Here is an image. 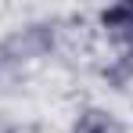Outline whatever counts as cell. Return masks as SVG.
Masks as SVG:
<instances>
[{
	"label": "cell",
	"instance_id": "1",
	"mask_svg": "<svg viewBox=\"0 0 133 133\" xmlns=\"http://www.w3.org/2000/svg\"><path fill=\"white\" fill-rule=\"evenodd\" d=\"M101 25L108 29L119 43L133 47V4H115L101 11Z\"/></svg>",
	"mask_w": 133,
	"mask_h": 133
},
{
	"label": "cell",
	"instance_id": "2",
	"mask_svg": "<svg viewBox=\"0 0 133 133\" xmlns=\"http://www.w3.org/2000/svg\"><path fill=\"white\" fill-rule=\"evenodd\" d=\"M76 133H122V126L101 108H87L76 119Z\"/></svg>",
	"mask_w": 133,
	"mask_h": 133
}]
</instances>
